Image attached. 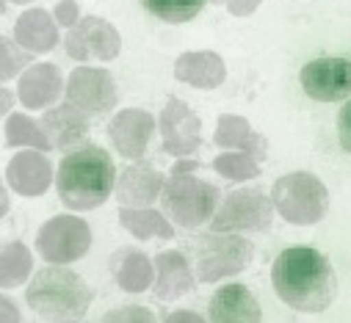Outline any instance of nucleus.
Here are the masks:
<instances>
[{"instance_id": "4", "label": "nucleus", "mask_w": 351, "mask_h": 323, "mask_svg": "<svg viewBox=\"0 0 351 323\" xmlns=\"http://www.w3.org/2000/svg\"><path fill=\"white\" fill-rule=\"evenodd\" d=\"M28 307L45 320H80L92 304V287L69 268L50 266L39 271L25 293Z\"/></svg>"}, {"instance_id": "6", "label": "nucleus", "mask_w": 351, "mask_h": 323, "mask_svg": "<svg viewBox=\"0 0 351 323\" xmlns=\"http://www.w3.org/2000/svg\"><path fill=\"white\" fill-rule=\"evenodd\" d=\"M271 199L277 213L296 227L318 224L329 207L326 185L310 172H291L280 177L271 188Z\"/></svg>"}, {"instance_id": "5", "label": "nucleus", "mask_w": 351, "mask_h": 323, "mask_svg": "<svg viewBox=\"0 0 351 323\" xmlns=\"http://www.w3.org/2000/svg\"><path fill=\"white\" fill-rule=\"evenodd\" d=\"M191 266L199 282H219L232 276L252 263V240L241 237L238 232H208L191 240Z\"/></svg>"}, {"instance_id": "1", "label": "nucleus", "mask_w": 351, "mask_h": 323, "mask_svg": "<svg viewBox=\"0 0 351 323\" xmlns=\"http://www.w3.org/2000/svg\"><path fill=\"white\" fill-rule=\"evenodd\" d=\"M271 282L277 296L296 312H324L337 296L332 263L310 246L285 249L271 266Z\"/></svg>"}, {"instance_id": "34", "label": "nucleus", "mask_w": 351, "mask_h": 323, "mask_svg": "<svg viewBox=\"0 0 351 323\" xmlns=\"http://www.w3.org/2000/svg\"><path fill=\"white\" fill-rule=\"evenodd\" d=\"M3 320H20V312H14V304L9 298H3Z\"/></svg>"}, {"instance_id": "36", "label": "nucleus", "mask_w": 351, "mask_h": 323, "mask_svg": "<svg viewBox=\"0 0 351 323\" xmlns=\"http://www.w3.org/2000/svg\"><path fill=\"white\" fill-rule=\"evenodd\" d=\"M9 103H12V97H9V89H3V111H9Z\"/></svg>"}, {"instance_id": "15", "label": "nucleus", "mask_w": 351, "mask_h": 323, "mask_svg": "<svg viewBox=\"0 0 351 323\" xmlns=\"http://www.w3.org/2000/svg\"><path fill=\"white\" fill-rule=\"evenodd\" d=\"M36 152H20L9 160L6 166V185L14 188L20 196H42L53 183V166L45 155Z\"/></svg>"}, {"instance_id": "9", "label": "nucleus", "mask_w": 351, "mask_h": 323, "mask_svg": "<svg viewBox=\"0 0 351 323\" xmlns=\"http://www.w3.org/2000/svg\"><path fill=\"white\" fill-rule=\"evenodd\" d=\"M117 83L106 69L77 66L66 80V103L75 105L86 119L103 116L117 108Z\"/></svg>"}, {"instance_id": "25", "label": "nucleus", "mask_w": 351, "mask_h": 323, "mask_svg": "<svg viewBox=\"0 0 351 323\" xmlns=\"http://www.w3.org/2000/svg\"><path fill=\"white\" fill-rule=\"evenodd\" d=\"M3 133H6V144H9V146H36V149H42V152L56 149L53 141H50V135L45 133V125L34 122V119L25 116V114L9 116Z\"/></svg>"}, {"instance_id": "3", "label": "nucleus", "mask_w": 351, "mask_h": 323, "mask_svg": "<svg viewBox=\"0 0 351 323\" xmlns=\"http://www.w3.org/2000/svg\"><path fill=\"white\" fill-rule=\"evenodd\" d=\"M199 172L197 160L180 157L174 164L171 175L166 177L163 194H160V207L163 213L186 229H194L205 221L213 218L216 205H219V188L213 183H205L199 177H194Z\"/></svg>"}, {"instance_id": "18", "label": "nucleus", "mask_w": 351, "mask_h": 323, "mask_svg": "<svg viewBox=\"0 0 351 323\" xmlns=\"http://www.w3.org/2000/svg\"><path fill=\"white\" fill-rule=\"evenodd\" d=\"M208 318L213 323H257V320H263V309L249 287L224 285L213 293Z\"/></svg>"}, {"instance_id": "13", "label": "nucleus", "mask_w": 351, "mask_h": 323, "mask_svg": "<svg viewBox=\"0 0 351 323\" xmlns=\"http://www.w3.org/2000/svg\"><path fill=\"white\" fill-rule=\"evenodd\" d=\"M152 133H155V119L141 108L119 111L108 125L111 144L117 146L119 155H125L130 160H138V157L147 155Z\"/></svg>"}, {"instance_id": "32", "label": "nucleus", "mask_w": 351, "mask_h": 323, "mask_svg": "<svg viewBox=\"0 0 351 323\" xmlns=\"http://www.w3.org/2000/svg\"><path fill=\"white\" fill-rule=\"evenodd\" d=\"M257 6H260V0H227V9H230V14H235V17L252 14Z\"/></svg>"}, {"instance_id": "10", "label": "nucleus", "mask_w": 351, "mask_h": 323, "mask_svg": "<svg viewBox=\"0 0 351 323\" xmlns=\"http://www.w3.org/2000/svg\"><path fill=\"white\" fill-rule=\"evenodd\" d=\"M299 83L307 97L318 103H340L351 94V61L340 55L313 58L302 66Z\"/></svg>"}, {"instance_id": "7", "label": "nucleus", "mask_w": 351, "mask_h": 323, "mask_svg": "<svg viewBox=\"0 0 351 323\" xmlns=\"http://www.w3.org/2000/svg\"><path fill=\"white\" fill-rule=\"evenodd\" d=\"M274 218V199L260 188L230 191L221 207L213 213L210 227L216 232H269Z\"/></svg>"}, {"instance_id": "20", "label": "nucleus", "mask_w": 351, "mask_h": 323, "mask_svg": "<svg viewBox=\"0 0 351 323\" xmlns=\"http://www.w3.org/2000/svg\"><path fill=\"white\" fill-rule=\"evenodd\" d=\"M42 125H45V133L50 135L53 146L56 149H72V146H80L83 138L89 135V119H86L75 105H58V108H50L45 116H42Z\"/></svg>"}, {"instance_id": "33", "label": "nucleus", "mask_w": 351, "mask_h": 323, "mask_svg": "<svg viewBox=\"0 0 351 323\" xmlns=\"http://www.w3.org/2000/svg\"><path fill=\"white\" fill-rule=\"evenodd\" d=\"M138 307H125V312H111L106 315V320H125V318H141V320H152V312H147L141 307V312H136Z\"/></svg>"}, {"instance_id": "21", "label": "nucleus", "mask_w": 351, "mask_h": 323, "mask_svg": "<svg viewBox=\"0 0 351 323\" xmlns=\"http://www.w3.org/2000/svg\"><path fill=\"white\" fill-rule=\"evenodd\" d=\"M14 42L28 53H50L58 44V25L45 9H28L14 23Z\"/></svg>"}, {"instance_id": "16", "label": "nucleus", "mask_w": 351, "mask_h": 323, "mask_svg": "<svg viewBox=\"0 0 351 323\" xmlns=\"http://www.w3.org/2000/svg\"><path fill=\"white\" fill-rule=\"evenodd\" d=\"M61 92H66L64 86V77L58 72L56 64H36V66H28L17 83V94H20V103L31 111H39V108H47L53 105Z\"/></svg>"}, {"instance_id": "37", "label": "nucleus", "mask_w": 351, "mask_h": 323, "mask_svg": "<svg viewBox=\"0 0 351 323\" xmlns=\"http://www.w3.org/2000/svg\"><path fill=\"white\" fill-rule=\"evenodd\" d=\"M12 3H20V6H25V3H31V0H12Z\"/></svg>"}, {"instance_id": "26", "label": "nucleus", "mask_w": 351, "mask_h": 323, "mask_svg": "<svg viewBox=\"0 0 351 323\" xmlns=\"http://www.w3.org/2000/svg\"><path fill=\"white\" fill-rule=\"evenodd\" d=\"M31 268H34L31 252L20 244V240L3 246V257H0V285H3V290L23 285L28 279Z\"/></svg>"}, {"instance_id": "30", "label": "nucleus", "mask_w": 351, "mask_h": 323, "mask_svg": "<svg viewBox=\"0 0 351 323\" xmlns=\"http://www.w3.org/2000/svg\"><path fill=\"white\" fill-rule=\"evenodd\" d=\"M337 138H340V146L351 155V100L337 114Z\"/></svg>"}, {"instance_id": "8", "label": "nucleus", "mask_w": 351, "mask_h": 323, "mask_svg": "<svg viewBox=\"0 0 351 323\" xmlns=\"http://www.w3.org/2000/svg\"><path fill=\"white\" fill-rule=\"evenodd\" d=\"M36 246H39L42 260L66 266V263L80 260L92 249V229L77 216H56L45 221V227L39 229Z\"/></svg>"}, {"instance_id": "28", "label": "nucleus", "mask_w": 351, "mask_h": 323, "mask_svg": "<svg viewBox=\"0 0 351 323\" xmlns=\"http://www.w3.org/2000/svg\"><path fill=\"white\" fill-rule=\"evenodd\" d=\"M213 169L227 177V180H252L260 175V164H257V157L249 155V152H224L213 160Z\"/></svg>"}, {"instance_id": "12", "label": "nucleus", "mask_w": 351, "mask_h": 323, "mask_svg": "<svg viewBox=\"0 0 351 323\" xmlns=\"http://www.w3.org/2000/svg\"><path fill=\"white\" fill-rule=\"evenodd\" d=\"M160 135H163V152L174 157H194L202 146V122L199 116L178 97H169L166 108L160 111Z\"/></svg>"}, {"instance_id": "31", "label": "nucleus", "mask_w": 351, "mask_h": 323, "mask_svg": "<svg viewBox=\"0 0 351 323\" xmlns=\"http://www.w3.org/2000/svg\"><path fill=\"white\" fill-rule=\"evenodd\" d=\"M56 23H61L64 28H75L80 23V12H77L75 0H61L56 6Z\"/></svg>"}, {"instance_id": "11", "label": "nucleus", "mask_w": 351, "mask_h": 323, "mask_svg": "<svg viewBox=\"0 0 351 323\" xmlns=\"http://www.w3.org/2000/svg\"><path fill=\"white\" fill-rule=\"evenodd\" d=\"M64 47L75 61H111L122 50V36L100 17H83L75 28H69Z\"/></svg>"}, {"instance_id": "19", "label": "nucleus", "mask_w": 351, "mask_h": 323, "mask_svg": "<svg viewBox=\"0 0 351 323\" xmlns=\"http://www.w3.org/2000/svg\"><path fill=\"white\" fill-rule=\"evenodd\" d=\"M174 77L194 89H216L224 83L227 66H224V58L210 50L183 53L178 64H174Z\"/></svg>"}, {"instance_id": "35", "label": "nucleus", "mask_w": 351, "mask_h": 323, "mask_svg": "<svg viewBox=\"0 0 351 323\" xmlns=\"http://www.w3.org/2000/svg\"><path fill=\"white\" fill-rule=\"evenodd\" d=\"M166 320H202V318L194 312H174V315H166Z\"/></svg>"}, {"instance_id": "14", "label": "nucleus", "mask_w": 351, "mask_h": 323, "mask_svg": "<svg viewBox=\"0 0 351 323\" xmlns=\"http://www.w3.org/2000/svg\"><path fill=\"white\" fill-rule=\"evenodd\" d=\"M166 177L149 164H133L117 177V199L125 207H149L160 199Z\"/></svg>"}, {"instance_id": "27", "label": "nucleus", "mask_w": 351, "mask_h": 323, "mask_svg": "<svg viewBox=\"0 0 351 323\" xmlns=\"http://www.w3.org/2000/svg\"><path fill=\"white\" fill-rule=\"evenodd\" d=\"M144 9L149 14H155L158 20L163 23H171V25H178V23H189L194 20L202 6L208 3V0H141Z\"/></svg>"}, {"instance_id": "23", "label": "nucleus", "mask_w": 351, "mask_h": 323, "mask_svg": "<svg viewBox=\"0 0 351 323\" xmlns=\"http://www.w3.org/2000/svg\"><path fill=\"white\" fill-rule=\"evenodd\" d=\"M213 141L219 146H224V149L249 152L257 160H266L269 157V141L263 138L260 133H254L252 125L243 116H235V114H221L219 116V127H216Z\"/></svg>"}, {"instance_id": "17", "label": "nucleus", "mask_w": 351, "mask_h": 323, "mask_svg": "<svg viewBox=\"0 0 351 323\" xmlns=\"http://www.w3.org/2000/svg\"><path fill=\"white\" fill-rule=\"evenodd\" d=\"M194 271L191 263L186 260L183 252H160L155 257V282L152 290L160 301H174V298H183L186 293L194 290Z\"/></svg>"}, {"instance_id": "24", "label": "nucleus", "mask_w": 351, "mask_h": 323, "mask_svg": "<svg viewBox=\"0 0 351 323\" xmlns=\"http://www.w3.org/2000/svg\"><path fill=\"white\" fill-rule=\"evenodd\" d=\"M119 221L128 232H133L136 237L147 240V237H163L169 240L174 235L171 224L158 213V210H149V207H119Z\"/></svg>"}, {"instance_id": "2", "label": "nucleus", "mask_w": 351, "mask_h": 323, "mask_svg": "<svg viewBox=\"0 0 351 323\" xmlns=\"http://www.w3.org/2000/svg\"><path fill=\"white\" fill-rule=\"evenodd\" d=\"M56 185L69 210H95L117 188L114 157L97 144H80L61 157Z\"/></svg>"}, {"instance_id": "29", "label": "nucleus", "mask_w": 351, "mask_h": 323, "mask_svg": "<svg viewBox=\"0 0 351 323\" xmlns=\"http://www.w3.org/2000/svg\"><path fill=\"white\" fill-rule=\"evenodd\" d=\"M31 64V53L28 50H20V44L14 39H3L0 42V75H3V80L14 77L23 66Z\"/></svg>"}, {"instance_id": "22", "label": "nucleus", "mask_w": 351, "mask_h": 323, "mask_svg": "<svg viewBox=\"0 0 351 323\" xmlns=\"http://www.w3.org/2000/svg\"><path fill=\"white\" fill-rule=\"evenodd\" d=\"M111 274L125 293H144L155 282V263L141 249H119L111 257Z\"/></svg>"}]
</instances>
